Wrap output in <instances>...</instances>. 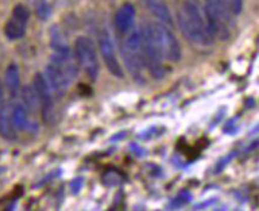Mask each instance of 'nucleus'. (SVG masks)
<instances>
[{
	"label": "nucleus",
	"mask_w": 259,
	"mask_h": 211,
	"mask_svg": "<svg viewBox=\"0 0 259 211\" xmlns=\"http://www.w3.org/2000/svg\"><path fill=\"white\" fill-rule=\"evenodd\" d=\"M142 34L145 46L156 52L163 61H179L182 57L180 44L167 25L159 21H150L142 27Z\"/></svg>",
	"instance_id": "nucleus-1"
},
{
	"label": "nucleus",
	"mask_w": 259,
	"mask_h": 211,
	"mask_svg": "<svg viewBox=\"0 0 259 211\" xmlns=\"http://www.w3.org/2000/svg\"><path fill=\"white\" fill-rule=\"evenodd\" d=\"M178 20L182 32L188 40L200 46H207L212 41L203 9L197 0H184L178 12Z\"/></svg>",
	"instance_id": "nucleus-2"
},
{
	"label": "nucleus",
	"mask_w": 259,
	"mask_h": 211,
	"mask_svg": "<svg viewBox=\"0 0 259 211\" xmlns=\"http://www.w3.org/2000/svg\"><path fill=\"white\" fill-rule=\"evenodd\" d=\"M126 39L122 43V57L127 70L138 82L144 80V57H143V34L142 29L134 27L126 34Z\"/></svg>",
	"instance_id": "nucleus-3"
},
{
	"label": "nucleus",
	"mask_w": 259,
	"mask_h": 211,
	"mask_svg": "<svg viewBox=\"0 0 259 211\" xmlns=\"http://www.w3.org/2000/svg\"><path fill=\"white\" fill-rule=\"evenodd\" d=\"M203 15L206 18V25L210 35L214 38L226 39L231 35V20L230 11L226 8L222 0H203Z\"/></svg>",
	"instance_id": "nucleus-4"
},
{
	"label": "nucleus",
	"mask_w": 259,
	"mask_h": 211,
	"mask_svg": "<svg viewBox=\"0 0 259 211\" xmlns=\"http://www.w3.org/2000/svg\"><path fill=\"white\" fill-rule=\"evenodd\" d=\"M75 57L85 74L91 80H96L100 71V65L97 60L95 43L89 36H79L75 40Z\"/></svg>",
	"instance_id": "nucleus-5"
},
{
	"label": "nucleus",
	"mask_w": 259,
	"mask_h": 211,
	"mask_svg": "<svg viewBox=\"0 0 259 211\" xmlns=\"http://www.w3.org/2000/svg\"><path fill=\"white\" fill-rule=\"evenodd\" d=\"M99 50L108 70L117 78H123V70L118 61L114 43L110 36V32L105 29L99 32Z\"/></svg>",
	"instance_id": "nucleus-6"
},
{
	"label": "nucleus",
	"mask_w": 259,
	"mask_h": 211,
	"mask_svg": "<svg viewBox=\"0 0 259 211\" xmlns=\"http://www.w3.org/2000/svg\"><path fill=\"white\" fill-rule=\"evenodd\" d=\"M32 88H34L36 97H38L43 119L48 122L53 114V92L48 85L47 79H46L45 74H35L34 80H32Z\"/></svg>",
	"instance_id": "nucleus-7"
},
{
	"label": "nucleus",
	"mask_w": 259,
	"mask_h": 211,
	"mask_svg": "<svg viewBox=\"0 0 259 211\" xmlns=\"http://www.w3.org/2000/svg\"><path fill=\"white\" fill-rule=\"evenodd\" d=\"M46 79H47L48 85H50L51 90L53 94H56L57 96H62L64 92L66 91V88L70 86L71 80L69 79L68 76L65 75L56 65L50 62L46 68Z\"/></svg>",
	"instance_id": "nucleus-8"
},
{
	"label": "nucleus",
	"mask_w": 259,
	"mask_h": 211,
	"mask_svg": "<svg viewBox=\"0 0 259 211\" xmlns=\"http://www.w3.org/2000/svg\"><path fill=\"white\" fill-rule=\"evenodd\" d=\"M135 16L136 12L133 4L124 3L123 6H121L114 17V24L118 31L121 34H124V35L128 31H131L134 29V24H135Z\"/></svg>",
	"instance_id": "nucleus-9"
},
{
	"label": "nucleus",
	"mask_w": 259,
	"mask_h": 211,
	"mask_svg": "<svg viewBox=\"0 0 259 211\" xmlns=\"http://www.w3.org/2000/svg\"><path fill=\"white\" fill-rule=\"evenodd\" d=\"M143 4L148 12L153 15L159 22L167 26L172 25V17H171V12L166 0H143Z\"/></svg>",
	"instance_id": "nucleus-10"
},
{
	"label": "nucleus",
	"mask_w": 259,
	"mask_h": 211,
	"mask_svg": "<svg viewBox=\"0 0 259 211\" xmlns=\"http://www.w3.org/2000/svg\"><path fill=\"white\" fill-rule=\"evenodd\" d=\"M6 87L8 90L9 95L12 99L17 97L21 91V80H20V70H18L17 64L12 62L8 65L6 70Z\"/></svg>",
	"instance_id": "nucleus-11"
},
{
	"label": "nucleus",
	"mask_w": 259,
	"mask_h": 211,
	"mask_svg": "<svg viewBox=\"0 0 259 211\" xmlns=\"http://www.w3.org/2000/svg\"><path fill=\"white\" fill-rule=\"evenodd\" d=\"M0 135L8 140H13L16 138V129L12 122L11 106H4L0 109Z\"/></svg>",
	"instance_id": "nucleus-12"
},
{
	"label": "nucleus",
	"mask_w": 259,
	"mask_h": 211,
	"mask_svg": "<svg viewBox=\"0 0 259 211\" xmlns=\"http://www.w3.org/2000/svg\"><path fill=\"white\" fill-rule=\"evenodd\" d=\"M12 122L16 130L25 131L30 127L29 117H27V109L22 104H16L12 106Z\"/></svg>",
	"instance_id": "nucleus-13"
},
{
	"label": "nucleus",
	"mask_w": 259,
	"mask_h": 211,
	"mask_svg": "<svg viewBox=\"0 0 259 211\" xmlns=\"http://www.w3.org/2000/svg\"><path fill=\"white\" fill-rule=\"evenodd\" d=\"M25 26L26 25L20 22V21L11 18L4 26V35L9 39V40H17L25 35Z\"/></svg>",
	"instance_id": "nucleus-14"
},
{
	"label": "nucleus",
	"mask_w": 259,
	"mask_h": 211,
	"mask_svg": "<svg viewBox=\"0 0 259 211\" xmlns=\"http://www.w3.org/2000/svg\"><path fill=\"white\" fill-rule=\"evenodd\" d=\"M21 94H22L24 105L27 109V112H35L36 109L39 108V101L32 86H25Z\"/></svg>",
	"instance_id": "nucleus-15"
},
{
	"label": "nucleus",
	"mask_w": 259,
	"mask_h": 211,
	"mask_svg": "<svg viewBox=\"0 0 259 211\" xmlns=\"http://www.w3.org/2000/svg\"><path fill=\"white\" fill-rule=\"evenodd\" d=\"M103 184L105 187H114L124 182V175L117 170H108L103 175Z\"/></svg>",
	"instance_id": "nucleus-16"
},
{
	"label": "nucleus",
	"mask_w": 259,
	"mask_h": 211,
	"mask_svg": "<svg viewBox=\"0 0 259 211\" xmlns=\"http://www.w3.org/2000/svg\"><path fill=\"white\" fill-rule=\"evenodd\" d=\"M12 17L15 20L20 21L22 24L26 25L30 20V11L26 6L24 4H16L13 7V11H12Z\"/></svg>",
	"instance_id": "nucleus-17"
},
{
	"label": "nucleus",
	"mask_w": 259,
	"mask_h": 211,
	"mask_svg": "<svg viewBox=\"0 0 259 211\" xmlns=\"http://www.w3.org/2000/svg\"><path fill=\"white\" fill-rule=\"evenodd\" d=\"M191 193L188 191H182L179 194H177L172 201L170 202V206L168 208H178V207H182V206L187 205V203L191 201Z\"/></svg>",
	"instance_id": "nucleus-18"
},
{
	"label": "nucleus",
	"mask_w": 259,
	"mask_h": 211,
	"mask_svg": "<svg viewBox=\"0 0 259 211\" xmlns=\"http://www.w3.org/2000/svg\"><path fill=\"white\" fill-rule=\"evenodd\" d=\"M226 8L230 11L231 15H240L244 8V2L242 0H222Z\"/></svg>",
	"instance_id": "nucleus-19"
},
{
	"label": "nucleus",
	"mask_w": 259,
	"mask_h": 211,
	"mask_svg": "<svg viewBox=\"0 0 259 211\" xmlns=\"http://www.w3.org/2000/svg\"><path fill=\"white\" fill-rule=\"evenodd\" d=\"M36 15L40 18L41 21H46L51 17L52 15V8H51V4L48 2H41L40 4L36 8Z\"/></svg>",
	"instance_id": "nucleus-20"
},
{
	"label": "nucleus",
	"mask_w": 259,
	"mask_h": 211,
	"mask_svg": "<svg viewBox=\"0 0 259 211\" xmlns=\"http://www.w3.org/2000/svg\"><path fill=\"white\" fill-rule=\"evenodd\" d=\"M83 183H84V179H83L82 176H77V178H74L73 180L70 182V191L73 194H78V192L82 189Z\"/></svg>",
	"instance_id": "nucleus-21"
},
{
	"label": "nucleus",
	"mask_w": 259,
	"mask_h": 211,
	"mask_svg": "<svg viewBox=\"0 0 259 211\" xmlns=\"http://www.w3.org/2000/svg\"><path fill=\"white\" fill-rule=\"evenodd\" d=\"M232 157H235V154H233V153H231L230 155H227L226 158H224V159H222V161L219 162L218 167H217V173H219V171H222V170H223V168L226 167V164L228 163V162L231 161V158H232Z\"/></svg>",
	"instance_id": "nucleus-22"
},
{
	"label": "nucleus",
	"mask_w": 259,
	"mask_h": 211,
	"mask_svg": "<svg viewBox=\"0 0 259 211\" xmlns=\"http://www.w3.org/2000/svg\"><path fill=\"white\" fill-rule=\"evenodd\" d=\"M3 101H4V87L2 80H0V108H2V105H3Z\"/></svg>",
	"instance_id": "nucleus-23"
},
{
	"label": "nucleus",
	"mask_w": 259,
	"mask_h": 211,
	"mask_svg": "<svg viewBox=\"0 0 259 211\" xmlns=\"http://www.w3.org/2000/svg\"><path fill=\"white\" fill-rule=\"evenodd\" d=\"M131 148H133V149L135 150V152H136L135 154H136V155H143L142 152H144V150H143L142 148H139L138 145H135V144H133V145H131Z\"/></svg>",
	"instance_id": "nucleus-24"
}]
</instances>
